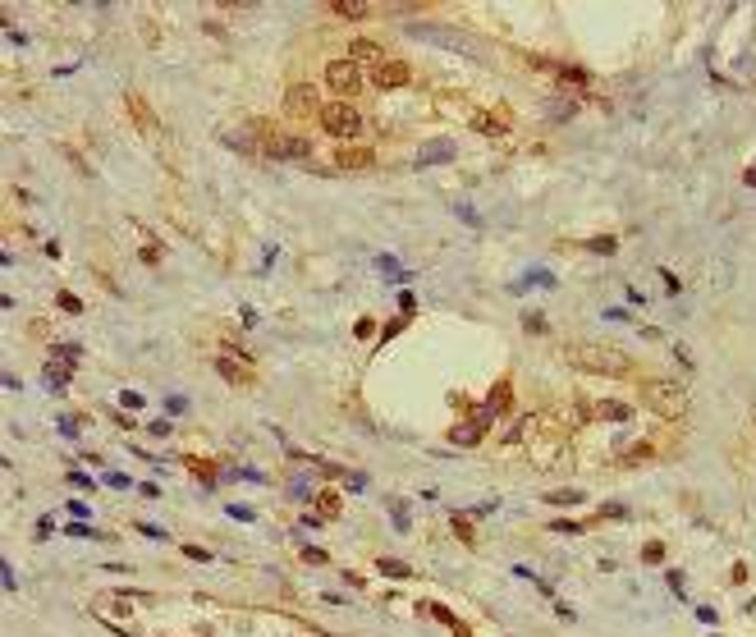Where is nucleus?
Wrapping results in <instances>:
<instances>
[{"instance_id":"nucleus-54","label":"nucleus","mask_w":756,"mask_h":637,"mask_svg":"<svg viewBox=\"0 0 756 637\" xmlns=\"http://www.w3.org/2000/svg\"><path fill=\"white\" fill-rule=\"evenodd\" d=\"M674 358L683 362V367H692V353H687V344H674Z\"/></svg>"},{"instance_id":"nucleus-17","label":"nucleus","mask_w":756,"mask_h":637,"mask_svg":"<svg viewBox=\"0 0 756 637\" xmlns=\"http://www.w3.org/2000/svg\"><path fill=\"white\" fill-rule=\"evenodd\" d=\"M60 532H64V536H79V541H92V536H101V541H115L110 532H96L92 523H83V518H74V523H64Z\"/></svg>"},{"instance_id":"nucleus-25","label":"nucleus","mask_w":756,"mask_h":637,"mask_svg":"<svg viewBox=\"0 0 756 637\" xmlns=\"http://www.w3.org/2000/svg\"><path fill=\"white\" fill-rule=\"evenodd\" d=\"M55 431H60V436H69V440H79V436H83V422L74 418V413H60V418H55Z\"/></svg>"},{"instance_id":"nucleus-47","label":"nucleus","mask_w":756,"mask_h":637,"mask_svg":"<svg viewBox=\"0 0 756 637\" xmlns=\"http://www.w3.org/2000/svg\"><path fill=\"white\" fill-rule=\"evenodd\" d=\"M0 573H5V592H9V596H14V592H18V578H14V564H9V559H5V564H0Z\"/></svg>"},{"instance_id":"nucleus-51","label":"nucleus","mask_w":756,"mask_h":637,"mask_svg":"<svg viewBox=\"0 0 756 637\" xmlns=\"http://www.w3.org/2000/svg\"><path fill=\"white\" fill-rule=\"evenodd\" d=\"M142 262H147V266H161V243H147V248H142Z\"/></svg>"},{"instance_id":"nucleus-33","label":"nucleus","mask_w":756,"mask_h":637,"mask_svg":"<svg viewBox=\"0 0 756 637\" xmlns=\"http://www.w3.org/2000/svg\"><path fill=\"white\" fill-rule=\"evenodd\" d=\"M183 413H188V399H183V394H166V418L174 422V418H183Z\"/></svg>"},{"instance_id":"nucleus-50","label":"nucleus","mask_w":756,"mask_h":637,"mask_svg":"<svg viewBox=\"0 0 756 637\" xmlns=\"http://www.w3.org/2000/svg\"><path fill=\"white\" fill-rule=\"evenodd\" d=\"M133 490H138L142 500H161V486H156V481H142V486H133Z\"/></svg>"},{"instance_id":"nucleus-5","label":"nucleus","mask_w":756,"mask_h":637,"mask_svg":"<svg viewBox=\"0 0 756 637\" xmlns=\"http://www.w3.org/2000/svg\"><path fill=\"white\" fill-rule=\"evenodd\" d=\"M326 88H335L348 101V96L362 92V69H357L353 60H331V64H326Z\"/></svg>"},{"instance_id":"nucleus-36","label":"nucleus","mask_w":756,"mask_h":637,"mask_svg":"<svg viewBox=\"0 0 756 637\" xmlns=\"http://www.w3.org/2000/svg\"><path fill=\"white\" fill-rule=\"evenodd\" d=\"M665 559V541H646L642 546V564H660Z\"/></svg>"},{"instance_id":"nucleus-18","label":"nucleus","mask_w":756,"mask_h":637,"mask_svg":"<svg viewBox=\"0 0 756 637\" xmlns=\"http://www.w3.org/2000/svg\"><path fill=\"white\" fill-rule=\"evenodd\" d=\"M285 161H312V142H307V138H294V133H285Z\"/></svg>"},{"instance_id":"nucleus-28","label":"nucleus","mask_w":756,"mask_h":637,"mask_svg":"<svg viewBox=\"0 0 756 637\" xmlns=\"http://www.w3.org/2000/svg\"><path fill=\"white\" fill-rule=\"evenodd\" d=\"M188 468L202 477V486H207V490H216V468H211V463H202V459H188Z\"/></svg>"},{"instance_id":"nucleus-53","label":"nucleus","mask_w":756,"mask_h":637,"mask_svg":"<svg viewBox=\"0 0 756 637\" xmlns=\"http://www.w3.org/2000/svg\"><path fill=\"white\" fill-rule=\"evenodd\" d=\"M555 532H583V523H573V518H559V523H550Z\"/></svg>"},{"instance_id":"nucleus-27","label":"nucleus","mask_w":756,"mask_h":637,"mask_svg":"<svg viewBox=\"0 0 756 637\" xmlns=\"http://www.w3.org/2000/svg\"><path fill=\"white\" fill-rule=\"evenodd\" d=\"M55 358H64V367H74L83 358V349H79V344H69V340H55Z\"/></svg>"},{"instance_id":"nucleus-43","label":"nucleus","mask_w":756,"mask_h":637,"mask_svg":"<svg viewBox=\"0 0 756 637\" xmlns=\"http://www.w3.org/2000/svg\"><path fill=\"white\" fill-rule=\"evenodd\" d=\"M399 316H408V321H413V316H418V298H413L408 289H403V294H399Z\"/></svg>"},{"instance_id":"nucleus-57","label":"nucleus","mask_w":756,"mask_h":637,"mask_svg":"<svg viewBox=\"0 0 756 637\" xmlns=\"http://www.w3.org/2000/svg\"><path fill=\"white\" fill-rule=\"evenodd\" d=\"M743 179H748V183H752V188H756V170H748V175H743Z\"/></svg>"},{"instance_id":"nucleus-31","label":"nucleus","mask_w":756,"mask_h":637,"mask_svg":"<svg viewBox=\"0 0 756 637\" xmlns=\"http://www.w3.org/2000/svg\"><path fill=\"white\" fill-rule=\"evenodd\" d=\"M225 514L234 518V523H257V509L252 505H225Z\"/></svg>"},{"instance_id":"nucleus-38","label":"nucleus","mask_w":756,"mask_h":637,"mask_svg":"<svg viewBox=\"0 0 756 637\" xmlns=\"http://www.w3.org/2000/svg\"><path fill=\"white\" fill-rule=\"evenodd\" d=\"M522 331H527V335H541V331H546V316H541V312H522Z\"/></svg>"},{"instance_id":"nucleus-39","label":"nucleus","mask_w":756,"mask_h":637,"mask_svg":"<svg viewBox=\"0 0 756 637\" xmlns=\"http://www.w3.org/2000/svg\"><path fill=\"white\" fill-rule=\"evenodd\" d=\"M522 431H527V418H513V427H504V431H500V440H504V445H513Z\"/></svg>"},{"instance_id":"nucleus-52","label":"nucleus","mask_w":756,"mask_h":637,"mask_svg":"<svg viewBox=\"0 0 756 637\" xmlns=\"http://www.w3.org/2000/svg\"><path fill=\"white\" fill-rule=\"evenodd\" d=\"M372 335H376V321H372V316H362V321H357V340H372Z\"/></svg>"},{"instance_id":"nucleus-15","label":"nucleus","mask_w":756,"mask_h":637,"mask_svg":"<svg viewBox=\"0 0 756 637\" xmlns=\"http://www.w3.org/2000/svg\"><path fill=\"white\" fill-rule=\"evenodd\" d=\"M472 124H477V133H486V138H496V133L509 129V115H491V110H481V115H472Z\"/></svg>"},{"instance_id":"nucleus-12","label":"nucleus","mask_w":756,"mask_h":637,"mask_svg":"<svg viewBox=\"0 0 756 637\" xmlns=\"http://www.w3.org/2000/svg\"><path fill=\"white\" fill-rule=\"evenodd\" d=\"M591 413H596L600 422H614V427H624V422H633V408H628L624 399H600V403H591Z\"/></svg>"},{"instance_id":"nucleus-34","label":"nucleus","mask_w":756,"mask_h":637,"mask_svg":"<svg viewBox=\"0 0 756 637\" xmlns=\"http://www.w3.org/2000/svg\"><path fill=\"white\" fill-rule=\"evenodd\" d=\"M546 500H550V505H583L587 495H583V490H550Z\"/></svg>"},{"instance_id":"nucleus-35","label":"nucleus","mask_w":756,"mask_h":637,"mask_svg":"<svg viewBox=\"0 0 756 637\" xmlns=\"http://www.w3.org/2000/svg\"><path fill=\"white\" fill-rule=\"evenodd\" d=\"M583 248H587V253H600V257H605V253H614V248H619V239H614V234H609V239H587Z\"/></svg>"},{"instance_id":"nucleus-4","label":"nucleus","mask_w":756,"mask_h":637,"mask_svg":"<svg viewBox=\"0 0 756 637\" xmlns=\"http://www.w3.org/2000/svg\"><path fill=\"white\" fill-rule=\"evenodd\" d=\"M408 37H418V42H435V46H445V51L477 55L468 37H463V33H454V28H440V23H408Z\"/></svg>"},{"instance_id":"nucleus-41","label":"nucleus","mask_w":756,"mask_h":637,"mask_svg":"<svg viewBox=\"0 0 756 637\" xmlns=\"http://www.w3.org/2000/svg\"><path fill=\"white\" fill-rule=\"evenodd\" d=\"M69 486H79V490H96V477H87V472L69 468Z\"/></svg>"},{"instance_id":"nucleus-14","label":"nucleus","mask_w":756,"mask_h":637,"mask_svg":"<svg viewBox=\"0 0 756 637\" xmlns=\"http://www.w3.org/2000/svg\"><path fill=\"white\" fill-rule=\"evenodd\" d=\"M129 115L138 120V129H147V133H156V129H161V124H156V115H151V105L142 101L138 92H129Z\"/></svg>"},{"instance_id":"nucleus-20","label":"nucleus","mask_w":756,"mask_h":637,"mask_svg":"<svg viewBox=\"0 0 756 637\" xmlns=\"http://www.w3.org/2000/svg\"><path fill=\"white\" fill-rule=\"evenodd\" d=\"M46 390H64L69 385V376H74V367H60V362H46Z\"/></svg>"},{"instance_id":"nucleus-40","label":"nucleus","mask_w":756,"mask_h":637,"mask_svg":"<svg viewBox=\"0 0 756 637\" xmlns=\"http://www.w3.org/2000/svg\"><path fill=\"white\" fill-rule=\"evenodd\" d=\"M651 454H655V445H651V440H637V445L628 449V463H642V459H651Z\"/></svg>"},{"instance_id":"nucleus-44","label":"nucleus","mask_w":756,"mask_h":637,"mask_svg":"<svg viewBox=\"0 0 756 637\" xmlns=\"http://www.w3.org/2000/svg\"><path fill=\"white\" fill-rule=\"evenodd\" d=\"M403 326H408V316H399V321H385V326H381V344H390L394 335L403 331Z\"/></svg>"},{"instance_id":"nucleus-45","label":"nucleus","mask_w":756,"mask_h":637,"mask_svg":"<svg viewBox=\"0 0 756 637\" xmlns=\"http://www.w3.org/2000/svg\"><path fill=\"white\" fill-rule=\"evenodd\" d=\"M51 532H55V514H42L37 518V541H46Z\"/></svg>"},{"instance_id":"nucleus-30","label":"nucleus","mask_w":756,"mask_h":637,"mask_svg":"<svg viewBox=\"0 0 756 637\" xmlns=\"http://www.w3.org/2000/svg\"><path fill=\"white\" fill-rule=\"evenodd\" d=\"M316 505H321L316 514H326V518H335V514H339V495H335V490H321V495H316Z\"/></svg>"},{"instance_id":"nucleus-32","label":"nucleus","mask_w":756,"mask_h":637,"mask_svg":"<svg viewBox=\"0 0 756 637\" xmlns=\"http://www.w3.org/2000/svg\"><path fill=\"white\" fill-rule=\"evenodd\" d=\"M142 403H147V399H142L138 390H120V408L124 413H142Z\"/></svg>"},{"instance_id":"nucleus-37","label":"nucleus","mask_w":756,"mask_h":637,"mask_svg":"<svg viewBox=\"0 0 756 637\" xmlns=\"http://www.w3.org/2000/svg\"><path fill=\"white\" fill-rule=\"evenodd\" d=\"M133 532L151 536V541H170V532H166V527H156V523H133Z\"/></svg>"},{"instance_id":"nucleus-23","label":"nucleus","mask_w":756,"mask_h":637,"mask_svg":"<svg viewBox=\"0 0 756 637\" xmlns=\"http://www.w3.org/2000/svg\"><path fill=\"white\" fill-rule=\"evenodd\" d=\"M376 568H381L385 578H408V573H413V564H403V559H394V555L376 559Z\"/></svg>"},{"instance_id":"nucleus-9","label":"nucleus","mask_w":756,"mask_h":637,"mask_svg":"<svg viewBox=\"0 0 756 637\" xmlns=\"http://www.w3.org/2000/svg\"><path fill=\"white\" fill-rule=\"evenodd\" d=\"M418 610H422V614H431V619H440L454 637H472V633H468V624H459V614H454L449 605H440V601H422Z\"/></svg>"},{"instance_id":"nucleus-16","label":"nucleus","mask_w":756,"mask_h":637,"mask_svg":"<svg viewBox=\"0 0 756 637\" xmlns=\"http://www.w3.org/2000/svg\"><path fill=\"white\" fill-rule=\"evenodd\" d=\"M331 14H339V18H367V14H372V5H367V0H331Z\"/></svg>"},{"instance_id":"nucleus-56","label":"nucleus","mask_w":756,"mask_h":637,"mask_svg":"<svg viewBox=\"0 0 756 637\" xmlns=\"http://www.w3.org/2000/svg\"><path fill=\"white\" fill-rule=\"evenodd\" d=\"M303 527H326V514H303Z\"/></svg>"},{"instance_id":"nucleus-2","label":"nucleus","mask_w":756,"mask_h":637,"mask_svg":"<svg viewBox=\"0 0 756 637\" xmlns=\"http://www.w3.org/2000/svg\"><path fill=\"white\" fill-rule=\"evenodd\" d=\"M564 358L591 376H628L633 372V358L624 349H614V344H573Z\"/></svg>"},{"instance_id":"nucleus-11","label":"nucleus","mask_w":756,"mask_h":637,"mask_svg":"<svg viewBox=\"0 0 756 637\" xmlns=\"http://www.w3.org/2000/svg\"><path fill=\"white\" fill-rule=\"evenodd\" d=\"M376 156L367 147H339L335 151V170H372Z\"/></svg>"},{"instance_id":"nucleus-26","label":"nucleus","mask_w":756,"mask_h":637,"mask_svg":"<svg viewBox=\"0 0 756 637\" xmlns=\"http://www.w3.org/2000/svg\"><path fill=\"white\" fill-rule=\"evenodd\" d=\"M55 307H60L64 316H79V312H83V298H79V294H69V289H64V294H55Z\"/></svg>"},{"instance_id":"nucleus-7","label":"nucleus","mask_w":756,"mask_h":637,"mask_svg":"<svg viewBox=\"0 0 756 637\" xmlns=\"http://www.w3.org/2000/svg\"><path fill=\"white\" fill-rule=\"evenodd\" d=\"M248 133H252V142H257V151L266 161H285V133H275V124H270V120H252Z\"/></svg>"},{"instance_id":"nucleus-1","label":"nucleus","mask_w":756,"mask_h":637,"mask_svg":"<svg viewBox=\"0 0 756 637\" xmlns=\"http://www.w3.org/2000/svg\"><path fill=\"white\" fill-rule=\"evenodd\" d=\"M637 394H642V403L655 413V418L665 422H678L687 413V381H670V376H646L642 385H637Z\"/></svg>"},{"instance_id":"nucleus-46","label":"nucleus","mask_w":756,"mask_h":637,"mask_svg":"<svg viewBox=\"0 0 756 637\" xmlns=\"http://www.w3.org/2000/svg\"><path fill=\"white\" fill-rule=\"evenodd\" d=\"M147 436L166 440V436H170V422H166V418H151V422H147Z\"/></svg>"},{"instance_id":"nucleus-19","label":"nucleus","mask_w":756,"mask_h":637,"mask_svg":"<svg viewBox=\"0 0 756 637\" xmlns=\"http://www.w3.org/2000/svg\"><path fill=\"white\" fill-rule=\"evenodd\" d=\"M348 60H353V64L357 60H381V46H376L372 37H357V42L348 46Z\"/></svg>"},{"instance_id":"nucleus-22","label":"nucleus","mask_w":756,"mask_h":637,"mask_svg":"<svg viewBox=\"0 0 756 637\" xmlns=\"http://www.w3.org/2000/svg\"><path fill=\"white\" fill-rule=\"evenodd\" d=\"M509 399H513V390H509V381H500V385H496V390H491V394H486V408H491V413H504V408H509Z\"/></svg>"},{"instance_id":"nucleus-21","label":"nucleus","mask_w":756,"mask_h":637,"mask_svg":"<svg viewBox=\"0 0 756 637\" xmlns=\"http://www.w3.org/2000/svg\"><path fill=\"white\" fill-rule=\"evenodd\" d=\"M449 527H454V536H459L463 546L477 541V532H472V518H468V514H449Z\"/></svg>"},{"instance_id":"nucleus-49","label":"nucleus","mask_w":756,"mask_h":637,"mask_svg":"<svg viewBox=\"0 0 756 637\" xmlns=\"http://www.w3.org/2000/svg\"><path fill=\"white\" fill-rule=\"evenodd\" d=\"M110 418H115V427H120V431H133V427H138V418H129L124 408H120V413H110Z\"/></svg>"},{"instance_id":"nucleus-8","label":"nucleus","mask_w":756,"mask_h":637,"mask_svg":"<svg viewBox=\"0 0 756 637\" xmlns=\"http://www.w3.org/2000/svg\"><path fill=\"white\" fill-rule=\"evenodd\" d=\"M459 156V147H454V138H426L422 142V166H445V161Z\"/></svg>"},{"instance_id":"nucleus-58","label":"nucleus","mask_w":756,"mask_h":637,"mask_svg":"<svg viewBox=\"0 0 756 637\" xmlns=\"http://www.w3.org/2000/svg\"><path fill=\"white\" fill-rule=\"evenodd\" d=\"M752 422H756V408H752Z\"/></svg>"},{"instance_id":"nucleus-48","label":"nucleus","mask_w":756,"mask_h":637,"mask_svg":"<svg viewBox=\"0 0 756 637\" xmlns=\"http://www.w3.org/2000/svg\"><path fill=\"white\" fill-rule=\"evenodd\" d=\"M105 486H115V490H129V477H124V472H105Z\"/></svg>"},{"instance_id":"nucleus-6","label":"nucleus","mask_w":756,"mask_h":637,"mask_svg":"<svg viewBox=\"0 0 756 637\" xmlns=\"http://www.w3.org/2000/svg\"><path fill=\"white\" fill-rule=\"evenodd\" d=\"M321 96H316L312 83H294V88L285 92V115H294V120H307V115H321Z\"/></svg>"},{"instance_id":"nucleus-13","label":"nucleus","mask_w":756,"mask_h":637,"mask_svg":"<svg viewBox=\"0 0 756 637\" xmlns=\"http://www.w3.org/2000/svg\"><path fill=\"white\" fill-rule=\"evenodd\" d=\"M216 372L225 376L229 385H248V381H252V372H248V367L239 362V358H229V353H220V358H216Z\"/></svg>"},{"instance_id":"nucleus-29","label":"nucleus","mask_w":756,"mask_h":637,"mask_svg":"<svg viewBox=\"0 0 756 637\" xmlns=\"http://www.w3.org/2000/svg\"><path fill=\"white\" fill-rule=\"evenodd\" d=\"M179 550H183V559H193V564H211V559H216L207 546H193V541H183Z\"/></svg>"},{"instance_id":"nucleus-3","label":"nucleus","mask_w":756,"mask_h":637,"mask_svg":"<svg viewBox=\"0 0 756 637\" xmlns=\"http://www.w3.org/2000/svg\"><path fill=\"white\" fill-rule=\"evenodd\" d=\"M316 120H321V129L331 133V138H357V133H362V124H367L362 115H357L353 101H326Z\"/></svg>"},{"instance_id":"nucleus-24","label":"nucleus","mask_w":756,"mask_h":637,"mask_svg":"<svg viewBox=\"0 0 756 637\" xmlns=\"http://www.w3.org/2000/svg\"><path fill=\"white\" fill-rule=\"evenodd\" d=\"M390 514H394V532H413V518H408V505L399 495L390 500Z\"/></svg>"},{"instance_id":"nucleus-42","label":"nucleus","mask_w":756,"mask_h":637,"mask_svg":"<svg viewBox=\"0 0 756 637\" xmlns=\"http://www.w3.org/2000/svg\"><path fill=\"white\" fill-rule=\"evenodd\" d=\"M303 564H331V555H326V550H316V546H303Z\"/></svg>"},{"instance_id":"nucleus-10","label":"nucleus","mask_w":756,"mask_h":637,"mask_svg":"<svg viewBox=\"0 0 756 637\" xmlns=\"http://www.w3.org/2000/svg\"><path fill=\"white\" fill-rule=\"evenodd\" d=\"M408 79H413V69L403 60H381V69H376V88H403Z\"/></svg>"},{"instance_id":"nucleus-55","label":"nucleus","mask_w":756,"mask_h":637,"mask_svg":"<svg viewBox=\"0 0 756 637\" xmlns=\"http://www.w3.org/2000/svg\"><path fill=\"white\" fill-rule=\"evenodd\" d=\"M69 514H74V518H83V523H87V505H83V500H69Z\"/></svg>"}]
</instances>
